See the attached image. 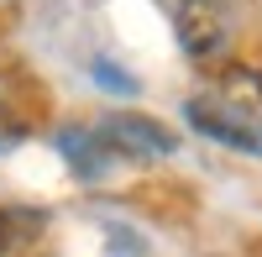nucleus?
<instances>
[{
  "label": "nucleus",
  "mask_w": 262,
  "mask_h": 257,
  "mask_svg": "<svg viewBox=\"0 0 262 257\" xmlns=\"http://www.w3.org/2000/svg\"><path fill=\"white\" fill-rule=\"evenodd\" d=\"M184 121L194 126L200 137L221 142V147H236V153H262V111L236 95H194L184 105Z\"/></svg>",
  "instance_id": "nucleus-1"
},
{
  "label": "nucleus",
  "mask_w": 262,
  "mask_h": 257,
  "mask_svg": "<svg viewBox=\"0 0 262 257\" xmlns=\"http://www.w3.org/2000/svg\"><path fill=\"white\" fill-rule=\"evenodd\" d=\"M231 27H236L231 0H173V32H179V48L189 58H200V63L215 58V53H226Z\"/></svg>",
  "instance_id": "nucleus-2"
},
{
  "label": "nucleus",
  "mask_w": 262,
  "mask_h": 257,
  "mask_svg": "<svg viewBox=\"0 0 262 257\" xmlns=\"http://www.w3.org/2000/svg\"><path fill=\"white\" fill-rule=\"evenodd\" d=\"M95 137L105 142V153H111V158H131V163H142V158H168L173 147H179V132H168L158 116H131V111L105 116V121L95 126Z\"/></svg>",
  "instance_id": "nucleus-3"
},
{
  "label": "nucleus",
  "mask_w": 262,
  "mask_h": 257,
  "mask_svg": "<svg viewBox=\"0 0 262 257\" xmlns=\"http://www.w3.org/2000/svg\"><path fill=\"white\" fill-rule=\"evenodd\" d=\"M48 231V216L42 210H27V205H0V257H21L42 242Z\"/></svg>",
  "instance_id": "nucleus-4"
},
{
  "label": "nucleus",
  "mask_w": 262,
  "mask_h": 257,
  "mask_svg": "<svg viewBox=\"0 0 262 257\" xmlns=\"http://www.w3.org/2000/svg\"><path fill=\"white\" fill-rule=\"evenodd\" d=\"M58 147H63V158L79 168V179H100V174H105V163H111L105 142H100L95 132H84V126H69V132L58 137Z\"/></svg>",
  "instance_id": "nucleus-5"
},
{
  "label": "nucleus",
  "mask_w": 262,
  "mask_h": 257,
  "mask_svg": "<svg viewBox=\"0 0 262 257\" xmlns=\"http://www.w3.org/2000/svg\"><path fill=\"white\" fill-rule=\"evenodd\" d=\"M226 95H236V100H247V105L262 111V69H231L226 74Z\"/></svg>",
  "instance_id": "nucleus-6"
},
{
  "label": "nucleus",
  "mask_w": 262,
  "mask_h": 257,
  "mask_svg": "<svg viewBox=\"0 0 262 257\" xmlns=\"http://www.w3.org/2000/svg\"><path fill=\"white\" fill-rule=\"evenodd\" d=\"M6 137H11V132H6V111H0V142H6Z\"/></svg>",
  "instance_id": "nucleus-7"
}]
</instances>
